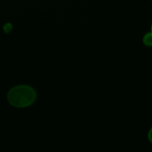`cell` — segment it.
I'll return each mask as SVG.
<instances>
[{
    "instance_id": "cell-3",
    "label": "cell",
    "mask_w": 152,
    "mask_h": 152,
    "mask_svg": "<svg viewBox=\"0 0 152 152\" xmlns=\"http://www.w3.org/2000/svg\"><path fill=\"white\" fill-rule=\"evenodd\" d=\"M148 139H149V141L152 143V127L150 129V131L148 133Z\"/></svg>"
},
{
    "instance_id": "cell-4",
    "label": "cell",
    "mask_w": 152,
    "mask_h": 152,
    "mask_svg": "<svg viewBox=\"0 0 152 152\" xmlns=\"http://www.w3.org/2000/svg\"><path fill=\"white\" fill-rule=\"evenodd\" d=\"M151 32H152V26H151Z\"/></svg>"
},
{
    "instance_id": "cell-1",
    "label": "cell",
    "mask_w": 152,
    "mask_h": 152,
    "mask_svg": "<svg viewBox=\"0 0 152 152\" xmlns=\"http://www.w3.org/2000/svg\"><path fill=\"white\" fill-rule=\"evenodd\" d=\"M37 100V92L27 85H20L12 87L7 93L8 102L15 108H27Z\"/></svg>"
},
{
    "instance_id": "cell-2",
    "label": "cell",
    "mask_w": 152,
    "mask_h": 152,
    "mask_svg": "<svg viewBox=\"0 0 152 152\" xmlns=\"http://www.w3.org/2000/svg\"><path fill=\"white\" fill-rule=\"evenodd\" d=\"M142 42L144 44V45L148 46V47H151L152 46V32H149L147 34L144 35L143 38H142Z\"/></svg>"
}]
</instances>
